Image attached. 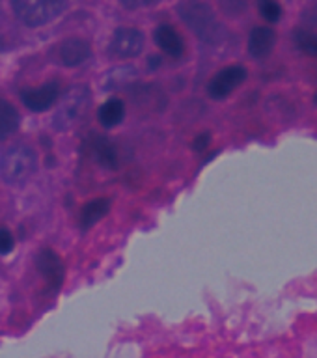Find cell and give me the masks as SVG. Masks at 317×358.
<instances>
[{
	"label": "cell",
	"mask_w": 317,
	"mask_h": 358,
	"mask_svg": "<svg viewBox=\"0 0 317 358\" xmlns=\"http://www.w3.org/2000/svg\"><path fill=\"white\" fill-rule=\"evenodd\" d=\"M13 248H15V239H13L11 231L6 228H0V256L10 254Z\"/></svg>",
	"instance_id": "obj_19"
},
{
	"label": "cell",
	"mask_w": 317,
	"mask_h": 358,
	"mask_svg": "<svg viewBox=\"0 0 317 358\" xmlns=\"http://www.w3.org/2000/svg\"><path fill=\"white\" fill-rule=\"evenodd\" d=\"M60 99V86L58 83H45L34 88H24L21 92L22 105L30 108L32 112H45L50 106L56 105V101Z\"/></svg>",
	"instance_id": "obj_7"
},
{
	"label": "cell",
	"mask_w": 317,
	"mask_h": 358,
	"mask_svg": "<svg viewBox=\"0 0 317 358\" xmlns=\"http://www.w3.org/2000/svg\"><path fill=\"white\" fill-rule=\"evenodd\" d=\"M58 62L66 67L83 66L92 56V47L83 38H67L58 43Z\"/></svg>",
	"instance_id": "obj_9"
},
{
	"label": "cell",
	"mask_w": 317,
	"mask_h": 358,
	"mask_svg": "<svg viewBox=\"0 0 317 358\" xmlns=\"http://www.w3.org/2000/svg\"><path fill=\"white\" fill-rule=\"evenodd\" d=\"M144 45L146 38L139 28L122 27L116 28L114 34H112L111 43H108V50H111L116 58L129 60V58H136V56L144 50Z\"/></svg>",
	"instance_id": "obj_6"
},
{
	"label": "cell",
	"mask_w": 317,
	"mask_h": 358,
	"mask_svg": "<svg viewBox=\"0 0 317 358\" xmlns=\"http://www.w3.org/2000/svg\"><path fill=\"white\" fill-rule=\"evenodd\" d=\"M276 43V32L271 27H254L248 34V41H246V49L252 58H267L274 49Z\"/></svg>",
	"instance_id": "obj_10"
},
{
	"label": "cell",
	"mask_w": 317,
	"mask_h": 358,
	"mask_svg": "<svg viewBox=\"0 0 317 358\" xmlns=\"http://www.w3.org/2000/svg\"><path fill=\"white\" fill-rule=\"evenodd\" d=\"M155 43L162 52H167L168 56H174V58H178L185 52L183 38L179 36V32L172 24H159L155 28Z\"/></svg>",
	"instance_id": "obj_11"
},
{
	"label": "cell",
	"mask_w": 317,
	"mask_h": 358,
	"mask_svg": "<svg viewBox=\"0 0 317 358\" xmlns=\"http://www.w3.org/2000/svg\"><path fill=\"white\" fill-rule=\"evenodd\" d=\"M19 129V112L10 101L0 97V140L8 138Z\"/></svg>",
	"instance_id": "obj_14"
},
{
	"label": "cell",
	"mask_w": 317,
	"mask_h": 358,
	"mask_svg": "<svg viewBox=\"0 0 317 358\" xmlns=\"http://www.w3.org/2000/svg\"><path fill=\"white\" fill-rule=\"evenodd\" d=\"M134 75H136V71H134L133 67H129V66L116 67V69H112L111 73H106L103 86L108 90H116L120 88V86H125L129 80H133Z\"/></svg>",
	"instance_id": "obj_17"
},
{
	"label": "cell",
	"mask_w": 317,
	"mask_h": 358,
	"mask_svg": "<svg viewBox=\"0 0 317 358\" xmlns=\"http://www.w3.org/2000/svg\"><path fill=\"white\" fill-rule=\"evenodd\" d=\"M178 11L185 24L192 30V32L207 43H217L220 36H223V27L218 22L215 11L211 6L204 4V2H183L178 6Z\"/></svg>",
	"instance_id": "obj_2"
},
{
	"label": "cell",
	"mask_w": 317,
	"mask_h": 358,
	"mask_svg": "<svg viewBox=\"0 0 317 358\" xmlns=\"http://www.w3.org/2000/svg\"><path fill=\"white\" fill-rule=\"evenodd\" d=\"M36 267L52 289H60L64 282V263L52 248H41L36 257Z\"/></svg>",
	"instance_id": "obj_8"
},
{
	"label": "cell",
	"mask_w": 317,
	"mask_h": 358,
	"mask_svg": "<svg viewBox=\"0 0 317 358\" xmlns=\"http://www.w3.org/2000/svg\"><path fill=\"white\" fill-rule=\"evenodd\" d=\"M123 117H125V105L118 97H112V99L105 101L99 106V110H97V120L106 129L118 127L123 122Z\"/></svg>",
	"instance_id": "obj_12"
},
{
	"label": "cell",
	"mask_w": 317,
	"mask_h": 358,
	"mask_svg": "<svg viewBox=\"0 0 317 358\" xmlns=\"http://www.w3.org/2000/svg\"><path fill=\"white\" fill-rule=\"evenodd\" d=\"M38 168V155L28 144L15 142L0 153V178L11 187L24 185Z\"/></svg>",
	"instance_id": "obj_1"
},
{
	"label": "cell",
	"mask_w": 317,
	"mask_h": 358,
	"mask_svg": "<svg viewBox=\"0 0 317 358\" xmlns=\"http://www.w3.org/2000/svg\"><path fill=\"white\" fill-rule=\"evenodd\" d=\"M90 103H92V94H90L88 86H75L62 97L60 105L56 106L55 114H52V127L58 133L69 131L80 120L84 117L88 110Z\"/></svg>",
	"instance_id": "obj_3"
},
{
	"label": "cell",
	"mask_w": 317,
	"mask_h": 358,
	"mask_svg": "<svg viewBox=\"0 0 317 358\" xmlns=\"http://www.w3.org/2000/svg\"><path fill=\"white\" fill-rule=\"evenodd\" d=\"M11 8L22 24L36 28L43 27L47 22L55 21L58 15H62L67 10V2H60V0H36V2L21 0V2H13Z\"/></svg>",
	"instance_id": "obj_4"
},
{
	"label": "cell",
	"mask_w": 317,
	"mask_h": 358,
	"mask_svg": "<svg viewBox=\"0 0 317 358\" xmlns=\"http://www.w3.org/2000/svg\"><path fill=\"white\" fill-rule=\"evenodd\" d=\"M258 10H260V15L267 22H279L282 19V15H284V8L279 2H273V0L260 2Z\"/></svg>",
	"instance_id": "obj_18"
},
{
	"label": "cell",
	"mask_w": 317,
	"mask_h": 358,
	"mask_svg": "<svg viewBox=\"0 0 317 358\" xmlns=\"http://www.w3.org/2000/svg\"><path fill=\"white\" fill-rule=\"evenodd\" d=\"M209 142H211V136H209L207 133H204V134H198V136H196L195 144L192 145H195L196 151H206L207 145H209Z\"/></svg>",
	"instance_id": "obj_20"
},
{
	"label": "cell",
	"mask_w": 317,
	"mask_h": 358,
	"mask_svg": "<svg viewBox=\"0 0 317 358\" xmlns=\"http://www.w3.org/2000/svg\"><path fill=\"white\" fill-rule=\"evenodd\" d=\"M314 101H316V103H317V94H316V97H314Z\"/></svg>",
	"instance_id": "obj_21"
},
{
	"label": "cell",
	"mask_w": 317,
	"mask_h": 358,
	"mask_svg": "<svg viewBox=\"0 0 317 358\" xmlns=\"http://www.w3.org/2000/svg\"><path fill=\"white\" fill-rule=\"evenodd\" d=\"M291 39L301 52L317 58V34L304 30V28H295L291 34Z\"/></svg>",
	"instance_id": "obj_15"
},
{
	"label": "cell",
	"mask_w": 317,
	"mask_h": 358,
	"mask_svg": "<svg viewBox=\"0 0 317 358\" xmlns=\"http://www.w3.org/2000/svg\"><path fill=\"white\" fill-rule=\"evenodd\" d=\"M0 49H2V41H0Z\"/></svg>",
	"instance_id": "obj_22"
},
{
	"label": "cell",
	"mask_w": 317,
	"mask_h": 358,
	"mask_svg": "<svg viewBox=\"0 0 317 358\" xmlns=\"http://www.w3.org/2000/svg\"><path fill=\"white\" fill-rule=\"evenodd\" d=\"M246 77H248V73L243 66L234 64V66L223 67L220 71L213 75L209 84H207V95L215 101L226 99L245 83Z\"/></svg>",
	"instance_id": "obj_5"
},
{
	"label": "cell",
	"mask_w": 317,
	"mask_h": 358,
	"mask_svg": "<svg viewBox=\"0 0 317 358\" xmlns=\"http://www.w3.org/2000/svg\"><path fill=\"white\" fill-rule=\"evenodd\" d=\"M111 207V201L106 198H95V200L88 201L80 211V226L83 228H92L94 224H97L101 218L106 217Z\"/></svg>",
	"instance_id": "obj_13"
},
{
	"label": "cell",
	"mask_w": 317,
	"mask_h": 358,
	"mask_svg": "<svg viewBox=\"0 0 317 358\" xmlns=\"http://www.w3.org/2000/svg\"><path fill=\"white\" fill-rule=\"evenodd\" d=\"M95 155H97L99 162L105 168L114 170L118 166V151L108 138H97V142H95Z\"/></svg>",
	"instance_id": "obj_16"
}]
</instances>
